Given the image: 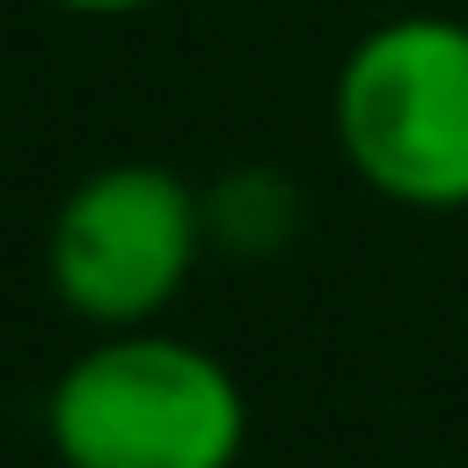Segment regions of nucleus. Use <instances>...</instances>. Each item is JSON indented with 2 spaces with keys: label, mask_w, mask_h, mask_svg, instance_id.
Returning a JSON list of instances; mask_svg holds the SVG:
<instances>
[{
  "label": "nucleus",
  "mask_w": 468,
  "mask_h": 468,
  "mask_svg": "<svg viewBox=\"0 0 468 468\" xmlns=\"http://www.w3.org/2000/svg\"><path fill=\"white\" fill-rule=\"evenodd\" d=\"M58 468H234L249 446V395L227 358L190 336L95 329L44 395Z\"/></svg>",
  "instance_id": "1"
},
{
  "label": "nucleus",
  "mask_w": 468,
  "mask_h": 468,
  "mask_svg": "<svg viewBox=\"0 0 468 468\" xmlns=\"http://www.w3.org/2000/svg\"><path fill=\"white\" fill-rule=\"evenodd\" d=\"M51 7H66V15H146L161 0H51Z\"/></svg>",
  "instance_id": "5"
},
{
  "label": "nucleus",
  "mask_w": 468,
  "mask_h": 468,
  "mask_svg": "<svg viewBox=\"0 0 468 468\" xmlns=\"http://www.w3.org/2000/svg\"><path fill=\"white\" fill-rule=\"evenodd\" d=\"M344 168L410 212H468V22L388 15L329 80Z\"/></svg>",
  "instance_id": "2"
},
{
  "label": "nucleus",
  "mask_w": 468,
  "mask_h": 468,
  "mask_svg": "<svg viewBox=\"0 0 468 468\" xmlns=\"http://www.w3.org/2000/svg\"><path fill=\"white\" fill-rule=\"evenodd\" d=\"M300 219H307V197L271 161H241L219 183H205V241L234 263H271L278 249H292Z\"/></svg>",
  "instance_id": "4"
},
{
  "label": "nucleus",
  "mask_w": 468,
  "mask_h": 468,
  "mask_svg": "<svg viewBox=\"0 0 468 468\" xmlns=\"http://www.w3.org/2000/svg\"><path fill=\"white\" fill-rule=\"evenodd\" d=\"M205 249V190H190L161 161H110L58 197L44 278L73 322L146 329L183 300Z\"/></svg>",
  "instance_id": "3"
}]
</instances>
